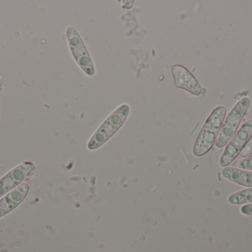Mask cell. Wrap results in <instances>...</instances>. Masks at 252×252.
<instances>
[{"mask_svg": "<svg viewBox=\"0 0 252 252\" xmlns=\"http://www.w3.org/2000/svg\"><path fill=\"white\" fill-rule=\"evenodd\" d=\"M35 164L30 161L13 168L0 179V198L17 187L35 170Z\"/></svg>", "mask_w": 252, "mask_h": 252, "instance_id": "8992f818", "label": "cell"}, {"mask_svg": "<svg viewBox=\"0 0 252 252\" xmlns=\"http://www.w3.org/2000/svg\"><path fill=\"white\" fill-rule=\"evenodd\" d=\"M223 177L240 186L252 188V172L241 169L226 167L222 171Z\"/></svg>", "mask_w": 252, "mask_h": 252, "instance_id": "9c48e42d", "label": "cell"}, {"mask_svg": "<svg viewBox=\"0 0 252 252\" xmlns=\"http://www.w3.org/2000/svg\"><path fill=\"white\" fill-rule=\"evenodd\" d=\"M252 137V121L244 124L226 145L219 160V165L226 167L241 153Z\"/></svg>", "mask_w": 252, "mask_h": 252, "instance_id": "277c9868", "label": "cell"}, {"mask_svg": "<svg viewBox=\"0 0 252 252\" xmlns=\"http://www.w3.org/2000/svg\"><path fill=\"white\" fill-rule=\"evenodd\" d=\"M66 36L71 52L78 65L87 75L93 76L95 73L93 59L81 39L78 31L72 26L68 27L66 29Z\"/></svg>", "mask_w": 252, "mask_h": 252, "instance_id": "5b68a950", "label": "cell"}, {"mask_svg": "<svg viewBox=\"0 0 252 252\" xmlns=\"http://www.w3.org/2000/svg\"><path fill=\"white\" fill-rule=\"evenodd\" d=\"M241 213L245 216H252V204L243 206L241 208Z\"/></svg>", "mask_w": 252, "mask_h": 252, "instance_id": "4fadbf2b", "label": "cell"}, {"mask_svg": "<svg viewBox=\"0 0 252 252\" xmlns=\"http://www.w3.org/2000/svg\"><path fill=\"white\" fill-rule=\"evenodd\" d=\"M30 187L23 183L0 200V218L16 209L26 198Z\"/></svg>", "mask_w": 252, "mask_h": 252, "instance_id": "ba28073f", "label": "cell"}, {"mask_svg": "<svg viewBox=\"0 0 252 252\" xmlns=\"http://www.w3.org/2000/svg\"><path fill=\"white\" fill-rule=\"evenodd\" d=\"M229 204L232 205H242L252 203V188L244 189L239 192H235L228 197Z\"/></svg>", "mask_w": 252, "mask_h": 252, "instance_id": "30bf717a", "label": "cell"}, {"mask_svg": "<svg viewBox=\"0 0 252 252\" xmlns=\"http://www.w3.org/2000/svg\"><path fill=\"white\" fill-rule=\"evenodd\" d=\"M238 166L241 170L252 171V154L240 161Z\"/></svg>", "mask_w": 252, "mask_h": 252, "instance_id": "8fae6325", "label": "cell"}, {"mask_svg": "<svg viewBox=\"0 0 252 252\" xmlns=\"http://www.w3.org/2000/svg\"><path fill=\"white\" fill-rule=\"evenodd\" d=\"M251 101L249 98H244L235 105L223 121L221 130L216 141L218 148H223L227 144L232 136L235 134L240 124L250 108Z\"/></svg>", "mask_w": 252, "mask_h": 252, "instance_id": "3957f363", "label": "cell"}, {"mask_svg": "<svg viewBox=\"0 0 252 252\" xmlns=\"http://www.w3.org/2000/svg\"><path fill=\"white\" fill-rule=\"evenodd\" d=\"M174 83L178 88L183 89L195 96H201L202 87L192 74L182 65H174L172 67Z\"/></svg>", "mask_w": 252, "mask_h": 252, "instance_id": "52a82bcc", "label": "cell"}, {"mask_svg": "<svg viewBox=\"0 0 252 252\" xmlns=\"http://www.w3.org/2000/svg\"><path fill=\"white\" fill-rule=\"evenodd\" d=\"M226 114V109L223 106L217 107L211 112L194 144L192 153L195 156H203L212 149L219 137Z\"/></svg>", "mask_w": 252, "mask_h": 252, "instance_id": "6da1fadb", "label": "cell"}, {"mask_svg": "<svg viewBox=\"0 0 252 252\" xmlns=\"http://www.w3.org/2000/svg\"><path fill=\"white\" fill-rule=\"evenodd\" d=\"M252 137L250 139V142H248L247 145H246L244 149H243L241 153L240 154L241 158H247L249 155H252Z\"/></svg>", "mask_w": 252, "mask_h": 252, "instance_id": "7c38bea8", "label": "cell"}, {"mask_svg": "<svg viewBox=\"0 0 252 252\" xmlns=\"http://www.w3.org/2000/svg\"><path fill=\"white\" fill-rule=\"evenodd\" d=\"M129 111L130 108L126 104L114 111L89 141L87 144L88 149L94 150L106 143L122 127L128 115Z\"/></svg>", "mask_w": 252, "mask_h": 252, "instance_id": "7a4b0ae2", "label": "cell"}]
</instances>
